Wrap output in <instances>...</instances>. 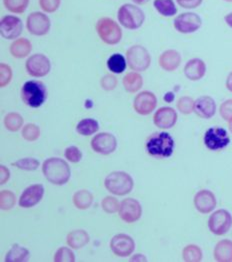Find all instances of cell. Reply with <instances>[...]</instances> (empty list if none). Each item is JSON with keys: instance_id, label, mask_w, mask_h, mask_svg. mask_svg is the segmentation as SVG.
<instances>
[{"instance_id": "obj_1", "label": "cell", "mask_w": 232, "mask_h": 262, "mask_svg": "<svg viewBox=\"0 0 232 262\" xmlns=\"http://www.w3.org/2000/svg\"><path fill=\"white\" fill-rule=\"evenodd\" d=\"M43 172L46 179L55 185H64L70 178V167L61 158L51 157L44 161Z\"/></svg>"}, {"instance_id": "obj_2", "label": "cell", "mask_w": 232, "mask_h": 262, "mask_svg": "<svg viewBox=\"0 0 232 262\" xmlns=\"http://www.w3.org/2000/svg\"><path fill=\"white\" fill-rule=\"evenodd\" d=\"M174 150V140L167 132H160L151 135L146 142L148 154L158 158H166Z\"/></svg>"}, {"instance_id": "obj_3", "label": "cell", "mask_w": 232, "mask_h": 262, "mask_svg": "<svg viewBox=\"0 0 232 262\" xmlns=\"http://www.w3.org/2000/svg\"><path fill=\"white\" fill-rule=\"evenodd\" d=\"M46 89L41 82L30 80L24 83L22 89V97L23 102L32 107L38 108L46 100Z\"/></svg>"}, {"instance_id": "obj_4", "label": "cell", "mask_w": 232, "mask_h": 262, "mask_svg": "<svg viewBox=\"0 0 232 262\" xmlns=\"http://www.w3.org/2000/svg\"><path fill=\"white\" fill-rule=\"evenodd\" d=\"M118 21L127 29H137L145 20L144 12L136 5L126 3L120 6L117 13Z\"/></svg>"}, {"instance_id": "obj_5", "label": "cell", "mask_w": 232, "mask_h": 262, "mask_svg": "<svg viewBox=\"0 0 232 262\" xmlns=\"http://www.w3.org/2000/svg\"><path fill=\"white\" fill-rule=\"evenodd\" d=\"M106 189L115 195L128 194L133 188L131 176L123 171H115L108 175L104 181Z\"/></svg>"}, {"instance_id": "obj_6", "label": "cell", "mask_w": 232, "mask_h": 262, "mask_svg": "<svg viewBox=\"0 0 232 262\" xmlns=\"http://www.w3.org/2000/svg\"><path fill=\"white\" fill-rule=\"evenodd\" d=\"M97 34L106 44L114 45L119 43L122 38V30L120 26L111 18H100L96 24Z\"/></svg>"}, {"instance_id": "obj_7", "label": "cell", "mask_w": 232, "mask_h": 262, "mask_svg": "<svg viewBox=\"0 0 232 262\" xmlns=\"http://www.w3.org/2000/svg\"><path fill=\"white\" fill-rule=\"evenodd\" d=\"M126 60L129 67L137 72L145 71L151 63L149 52L140 45H134L127 50Z\"/></svg>"}, {"instance_id": "obj_8", "label": "cell", "mask_w": 232, "mask_h": 262, "mask_svg": "<svg viewBox=\"0 0 232 262\" xmlns=\"http://www.w3.org/2000/svg\"><path fill=\"white\" fill-rule=\"evenodd\" d=\"M231 214L225 209L216 210L208 220L209 230L215 235H223L231 228Z\"/></svg>"}, {"instance_id": "obj_9", "label": "cell", "mask_w": 232, "mask_h": 262, "mask_svg": "<svg viewBox=\"0 0 232 262\" xmlns=\"http://www.w3.org/2000/svg\"><path fill=\"white\" fill-rule=\"evenodd\" d=\"M230 143L227 131L221 127H211L204 134V144L210 150L225 148Z\"/></svg>"}, {"instance_id": "obj_10", "label": "cell", "mask_w": 232, "mask_h": 262, "mask_svg": "<svg viewBox=\"0 0 232 262\" xmlns=\"http://www.w3.org/2000/svg\"><path fill=\"white\" fill-rule=\"evenodd\" d=\"M202 24V20L200 16L193 12H185L178 15L174 19V28L182 33V34H189L197 31Z\"/></svg>"}, {"instance_id": "obj_11", "label": "cell", "mask_w": 232, "mask_h": 262, "mask_svg": "<svg viewBox=\"0 0 232 262\" xmlns=\"http://www.w3.org/2000/svg\"><path fill=\"white\" fill-rule=\"evenodd\" d=\"M26 70L28 74L33 77H43L50 72L51 64L50 60L44 54H34L30 56L26 63Z\"/></svg>"}, {"instance_id": "obj_12", "label": "cell", "mask_w": 232, "mask_h": 262, "mask_svg": "<svg viewBox=\"0 0 232 262\" xmlns=\"http://www.w3.org/2000/svg\"><path fill=\"white\" fill-rule=\"evenodd\" d=\"M26 26L31 34L43 36L50 30L51 23L49 17L43 12H32L26 20Z\"/></svg>"}, {"instance_id": "obj_13", "label": "cell", "mask_w": 232, "mask_h": 262, "mask_svg": "<svg viewBox=\"0 0 232 262\" xmlns=\"http://www.w3.org/2000/svg\"><path fill=\"white\" fill-rule=\"evenodd\" d=\"M91 147L95 152L108 155L114 152L117 147L116 138L107 132H101L94 136L91 141Z\"/></svg>"}, {"instance_id": "obj_14", "label": "cell", "mask_w": 232, "mask_h": 262, "mask_svg": "<svg viewBox=\"0 0 232 262\" xmlns=\"http://www.w3.org/2000/svg\"><path fill=\"white\" fill-rule=\"evenodd\" d=\"M142 208L140 203L133 198L124 199L119 207V216L127 223H132L141 217Z\"/></svg>"}, {"instance_id": "obj_15", "label": "cell", "mask_w": 232, "mask_h": 262, "mask_svg": "<svg viewBox=\"0 0 232 262\" xmlns=\"http://www.w3.org/2000/svg\"><path fill=\"white\" fill-rule=\"evenodd\" d=\"M22 32V22L18 17L12 15L4 16L0 22V33L5 39L17 38Z\"/></svg>"}, {"instance_id": "obj_16", "label": "cell", "mask_w": 232, "mask_h": 262, "mask_svg": "<svg viewBox=\"0 0 232 262\" xmlns=\"http://www.w3.org/2000/svg\"><path fill=\"white\" fill-rule=\"evenodd\" d=\"M110 248L115 255L119 257H127L133 252L135 243L129 235L117 234L113 236L110 241Z\"/></svg>"}, {"instance_id": "obj_17", "label": "cell", "mask_w": 232, "mask_h": 262, "mask_svg": "<svg viewBox=\"0 0 232 262\" xmlns=\"http://www.w3.org/2000/svg\"><path fill=\"white\" fill-rule=\"evenodd\" d=\"M157 105V99L154 93L150 91H142L134 99L133 107L140 115H148Z\"/></svg>"}, {"instance_id": "obj_18", "label": "cell", "mask_w": 232, "mask_h": 262, "mask_svg": "<svg viewBox=\"0 0 232 262\" xmlns=\"http://www.w3.org/2000/svg\"><path fill=\"white\" fill-rule=\"evenodd\" d=\"M44 195V187L41 184H34L27 187L20 196L19 205L23 208H30L40 202Z\"/></svg>"}, {"instance_id": "obj_19", "label": "cell", "mask_w": 232, "mask_h": 262, "mask_svg": "<svg viewBox=\"0 0 232 262\" xmlns=\"http://www.w3.org/2000/svg\"><path fill=\"white\" fill-rule=\"evenodd\" d=\"M154 124L160 129H169L177 121V113L171 107H162L155 112L153 116Z\"/></svg>"}, {"instance_id": "obj_20", "label": "cell", "mask_w": 232, "mask_h": 262, "mask_svg": "<svg viewBox=\"0 0 232 262\" xmlns=\"http://www.w3.org/2000/svg\"><path fill=\"white\" fill-rule=\"evenodd\" d=\"M196 209L203 214L211 212L216 206V198L209 190H201L194 196Z\"/></svg>"}, {"instance_id": "obj_21", "label": "cell", "mask_w": 232, "mask_h": 262, "mask_svg": "<svg viewBox=\"0 0 232 262\" xmlns=\"http://www.w3.org/2000/svg\"><path fill=\"white\" fill-rule=\"evenodd\" d=\"M206 73L205 62L199 58L189 60L184 66V74L191 81L200 80Z\"/></svg>"}, {"instance_id": "obj_22", "label": "cell", "mask_w": 232, "mask_h": 262, "mask_svg": "<svg viewBox=\"0 0 232 262\" xmlns=\"http://www.w3.org/2000/svg\"><path fill=\"white\" fill-rule=\"evenodd\" d=\"M194 111L201 118H211L216 111V104L210 96H201L195 101Z\"/></svg>"}, {"instance_id": "obj_23", "label": "cell", "mask_w": 232, "mask_h": 262, "mask_svg": "<svg viewBox=\"0 0 232 262\" xmlns=\"http://www.w3.org/2000/svg\"><path fill=\"white\" fill-rule=\"evenodd\" d=\"M181 63V55L178 51L174 49H169L164 51L159 57V66L165 71H174Z\"/></svg>"}, {"instance_id": "obj_24", "label": "cell", "mask_w": 232, "mask_h": 262, "mask_svg": "<svg viewBox=\"0 0 232 262\" xmlns=\"http://www.w3.org/2000/svg\"><path fill=\"white\" fill-rule=\"evenodd\" d=\"M214 258L219 262L232 261V241L228 239L220 241L215 246Z\"/></svg>"}, {"instance_id": "obj_25", "label": "cell", "mask_w": 232, "mask_h": 262, "mask_svg": "<svg viewBox=\"0 0 232 262\" xmlns=\"http://www.w3.org/2000/svg\"><path fill=\"white\" fill-rule=\"evenodd\" d=\"M66 242L71 248L80 249L89 242V235L85 230L82 229L73 230L67 235Z\"/></svg>"}, {"instance_id": "obj_26", "label": "cell", "mask_w": 232, "mask_h": 262, "mask_svg": "<svg viewBox=\"0 0 232 262\" xmlns=\"http://www.w3.org/2000/svg\"><path fill=\"white\" fill-rule=\"evenodd\" d=\"M31 51V43L26 38H19L10 45V53L15 58H24Z\"/></svg>"}, {"instance_id": "obj_27", "label": "cell", "mask_w": 232, "mask_h": 262, "mask_svg": "<svg viewBox=\"0 0 232 262\" xmlns=\"http://www.w3.org/2000/svg\"><path fill=\"white\" fill-rule=\"evenodd\" d=\"M153 6L159 14L165 17L174 16L177 13V8L173 0H154Z\"/></svg>"}, {"instance_id": "obj_28", "label": "cell", "mask_w": 232, "mask_h": 262, "mask_svg": "<svg viewBox=\"0 0 232 262\" xmlns=\"http://www.w3.org/2000/svg\"><path fill=\"white\" fill-rule=\"evenodd\" d=\"M142 76L137 72H129L123 78V86L128 92H136L142 88Z\"/></svg>"}, {"instance_id": "obj_29", "label": "cell", "mask_w": 232, "mask_h": 262, "mask_svg": "<svg viewBox=\"0 0 232 262\" xmlns=\"http://www.w3.org/2000/svg\"><path fill=\"white\" fill-rule=\"evenodd\" d=\"M107 67L111 72L120 74L126 69V60L122 54L114 53L107 60Z\"/></svg>"}, {"instance_id": "obj_30", "label": "cell", "mask_w": 232, "mask_h": 262, "mask_svg": "<svg viewBox=\"0 0 232 262\" xmlns=\"http://www.w3.org/2000/svg\"><path fill=\"white\" fill-rule=\"evenodd\" d=\"M29 257V251L19 245H13L5 257L6 262L25 261Z\"/></svg>"}, {"instance_id": "obj_31", "label": "cell", "mask_w": 232, "mask_h": 262, "mask_svg": "<svg viewBox=\"0 0 232 262\" xmlns=\"http://www.w3.org/2000/svg\"><path fill=\"white\" fill-rule=\"evenodd\" d=\"M93 202L92 194L87 190H80L77 191L73 195V203L76 206V208L80 210H85L90 207V205Z\"/></svg>"}, {"instance_id": "obj_32", "label": "cell", "mask_w": 232, "mask_h": 262, "mask_svg": "<svg viewBox=\"0 0 232 262\" xmlns=\"http://www.w3.org/2000/svg\"><path fill=\"white\" fill-rule=\"evenodd\" d=\"M99 129V124L95 119L92 118H86L82 119L76 126V130L85 136H89L94 134Z\"/></svg>"}, {"instance_id": "obj_33", "label": "cell", "mask_w": 232, "mask_h": 262, "mask_svg": "<svg viewBox=\"0 0 232 262\" xmlns=\"http://www.w3.org/2000/svg\"><path fill=\"white\" fill-rule=\"evenodd\" d=\"M183 259L187 262H199L202 259V251L199 246L190 244L184 247L182 251Z\"/></svg>"}, {"instance_id": "obj_34", "label": "cell", "mask_w": 232, "mask_h": 262, "mask_svg": "<svg viewBox=\"0 0 232 262\" xmlns=\"http://www.w3.org/2000/svg\"><path fill=\"white\" fill-rule=\"evenodd\" d=\"M23 124V118L22 115L16 112L8 113L4 118V125L9 131H18Z\"/></svg>"}, {"instance_id": "obj_35", "label": "cell", "mask_w": 232, "mask_h": 262, "mask_svg": "<svg viewBox=\"0 0 232 262\" xmlns=\"http://www.w3.org/2000/svg\"><path fill=\"white\" fill-rule=\"evenodd\" d=\"M3 3L8 11L23 13L29 4V0H3Z\"/></svg>"}, {"instance_id": "obj_36", "label": "cell", "mask_w": 232, "mask_h": 262, "mask_svg": "<svg viewBox=\"0 0 232 262\" xmlns=\"http://www.w3.org/2000/svg\"><path fill=\"white\" fill-rule=\"evenodd\" d=\"M12 165L19 169H22V170L32 171V170H35L38 168L39 161L34 158H22V159L17 160L16 162L12 163Z\"/></svg>"}, {"instance_id": "obj_37", "label": "cell", "mask_w": 232, "mask_h": 262, "mask_svg": "<svg viewBox=\"0 0 232 262\" xmlns=\"http://www.w3.org/2000/svg\"><path fill=\"white\" fill-rule=\"evenodd\" d=\"M15 205V195L8 190L0 192V206L2 210H9Z\"/></svg>"}, {"instance_id": "obj_38", "label": "cell", "mask_w": 232, "mask_h": 262, "mask_svg": "<svg viewBox=\"0 0 232 262\" xmlns=\"http://www.w3.org/2000/svg\"><path fill=\"white\" fill-rule=\"evenodd\" d=\"M40 135V129L35 124H27L22 129V136L27 141H35Z\"/></svg>"}, {"instance_id": "obj_39", "label": "cell", "mask_w": 232, "mask_h": 262, "mask_svg": "<svg viewBox=\"0 0 232 262\" xmlns=\"http://www.w3.org/2000/svg\"><path fill=\"white\" fill-rule=\"evenodd\" d=\"M195 101L188 96L181 97L177 102V108L183 114H190L194 111Z\"/></svg>"}, {"instance_id": "obj_40", "label": "cell", "mask_w": 232, "mask_h": 262, "mask_svg": "<svg viewBox=\"0 0 232 262\" xmlns=\"http://www.w3.org/2000/svg\"><path fill=\"white\" fill-rule=\"evenodd\" d=\"M54 261L74 262L75 261V256L69 248L61 247L56 251V253L54 255Z\"/></svg>"}, {"instance_id": "obj_41", "label": "cell", "mask_w": 232, "mask_h": 262, "mask_svg": "<svg viewBox=\"0 0 232 262\" xmlns=\"http://www.w3.org/2000/svg\"><path fill=\"white\" fill-rule=\"evenodd\" d=\"M101 206L103 210L107 213H115L116 211H119V202L115 197L107 196L102 200Z\"/></svg>"}, {"instance_id": "obj_42", "label": "cell", "mask_w": 232, "mask_h": 262, "mask_svg": "<svg viewBox=\"0 0 232 262\" xmlns=\"http://www.w3.org/2000/svg\"><path fill=\"white\" fill-rule=\"evenodd\" d=\"M12 78V70L5 63L0 64V86L5 88Z\"/></svg>"}, {"instance_id": "obj_43", "label": "cell", "mask_w": 232, "mask_h": 262, "mask_svg": "<svg viewBox=\"0 0 232 262\" xmlns=\"http://www.w3.org/2000/svg\"><path fill=\"white\" fill-rule=\"evenodd\" d=\"M64 154H65L66 159L70 162H73V163H77L82 159V153H81L79 148H77L75 146L67 147L65 149Z\"/></svg>"}, {"instance_id": "obj_44", "label": "cell", "mask_w": 232, "mask_h": 262, "mask_svg": "<svg viewBox=\"0 0 232 262\" xmlns=\"http://www.w3.org/2000/svg\"><path fill=\"white\" fill-rule=\"evenodd\" d=\"M61 0H39L40 7L45 12L52 13L55 12L60 6Z\"/></svg>"}, {"instance_id": "obj_45", "label": "cell", "mask_w": 232, "mask_h": 262, "mask_svg": "<svg viewBox=\"0 0 232 262\" xmlns=\"http://www.w3.org/2000/svg\"><path fill=\"white\" fill-rule=\"evenodd\" d=\"M220 116L226 120V121H231L232 120V99H228L224 101L219 108Z\"/></svg>"}, {"instance_id": "obj_46", "label": "cell", "mask_w": 232, "mask_h": 262, "mask_svg": "<svg viewBox=\"0 0 232 262\" xmlns=\"http://www.w3.org/2000/svg\"><path fill=\"white\" fill-rule=\"evenodd\" d=\"M101 86L102 88L106 90V91H111L113 90L114 88H116L117 85V79L115 76L111 75V74H108L102 77L101 79Z\"/></svg>"}, {"instance_id": "obj_47", "label": "cell", "mask_w": 232, "mask_h": 262, "mask_svg": "<svg viewBox=\"0 0 232 262\" xmlns=\"http://www.w3.org/2000/svg\"><path fill=\"white\" fill-rule=\"evenodd\" d=\"M177 3L185 9H194L198 7L203 0H176Z\"/></svg>"}, {"instance_id": "obj_48", "label": "cell", "mask_w": 232, "mask_h": 262, "mask_svg": "<svg viewBox=\"0 0 232 262\" xmlns=\"http://www.w3.org/2000/svg\"><path fill=\"white\" fill-rule=\"evenodd\" d=\"M0 171H1V180H0V183L1 184H4V183H6V181L9 179V176H10V173H9V170H8V168L6 167V166H3V165H1L0 166Z\"/></svg>"}, {"instance_id": "obj_49", "label": "cell", "mask_w": 232, "mask_h": 262, "mask_svg": "<svg viewBox=\"0 0 232 262\" xmlns=\"http://www.w3.org/2000/svg\"><path fill=\"white\" fill-rule=\"evenodd\" d=\"M131 261H146V258L142 254H136L131 258Z\"/></svg>"}, {"instance_id": "obj_50", "label": "cell", "mask_w": 232, "mask_h": 262, "mask_svg": "<svg viewBox=\"0 0 232 262\" xmlns=\"http://www.w3.org/2000/svg\"><path fill=\"white\" fill-rule=\"evenodd\" d=\"M226 88L227 89L232 92V72H230L227 76V79H226Z\"/></svg>"}, {"instance_id": "obj_51", "label": "cell", "mask_w": 232, "mask_h": 262, "mask_svg": "<svg viewBox=\"0 0 232 262\" xmlns=\"http://www.w3.org/2000/svg\"><path fill=\"white\" fill-rule=\"evenodd\" d=\"M224 20L226 22V24L232 28V12L228 13V14L224 17Z\"/></svg>"}, {"instance_id": "obj_52", "label": "cell", "mask_w": 232, "mask_h": 262, "mask_svg": "<svg viewBox=\"0 0 232 262\" xmlns=\"http://www.w3.org/2000/svg\"><path fill=\"white\" fill-rule=\"evenodd\" d=\"M134 3H136V4H139V5H142V4H145V3H147L149 0H132Z\"/></svg>"}, {"instance_id": "obj_53", "label": "cell", "mask_w": 232, "mask_h": 262, "mask_svg": "<svg viewBox=\"0 0 232 262\" xmlns=\"http://www.w3.org/2000/svg\"><path fill=\"white\" fill-rule=\"evenodd\" d=\"M228 126H229V130L231 131L232 133V120L231 121H229V124H228Z\"/></svg>"}, {"instance_id": "obj_54", "label": "cell", "mask_w": 232, "mask_h": 262, "mask_svg": "<svg viewBox=\"0 0 232 262\" xmlns=\"http://www.w3.org/2000/svg\"><path fill=\"white\" fill-rule=\"evenodd\" d=\"M225 2H232V0H224Z\"/></svg>"}]
</instances>
